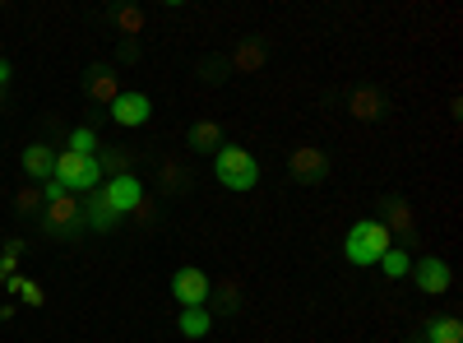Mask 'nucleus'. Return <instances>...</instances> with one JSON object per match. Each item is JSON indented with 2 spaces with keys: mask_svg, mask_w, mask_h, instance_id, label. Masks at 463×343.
Returning <instances> with one entry per match:
<instances>
[{
  "mask_svg": "<svg viewBox=\"0 0 463 343\" xmlns=\"http://www.w3.org/2000/svg\"><path fill=\"white\" fill-rule=\"evenodd\" d=\"M148 117H153V102L144 93H121L111 102V121L116 126H144Z\"/></svg>",
  "mask_w": 463,
  "mask_h": 343,
  "instance_id": "6e6552de",
  "label": "nucleus"
},
{
  "mask_svg": "<svg viewBox=\"0 0 463 343\" xmlns=\"http://www.w3.org/2000/svg\"><path fill=\"white\" fill-rule=\"evenodd\" d=\"M237 292H241V288L232 283V279H227V283H218V297H222V311H237V307H241V297H237Z\"/></svg>",
  "mask_w": 463,
  "mask_h": 343,
  "instance_id": "b1692460",
  "label": "nucleus"
},
{
  "mask_svg": "<svg viewBox=\"0 0 463 343\" xmlns=\"http://www.w3.org/2000/svg\"><path fill=\"white\" fill-rule=\"evenodd\" d=\"M412 279H417V288L427 297H440V292H449L454 270H449V260H440V255H421V260H412Z\"/></svg>",
  "mask_w": 463,
  "mask_h": 343,
  "instance_id": "39448f33",
  "label": "nucleus"
},
{
  "mask_svg": "<svg viewBox=\"0 0 463 343\" xmlns=\"http://www.w3.org/2000/svg\"><path fill=\"white\" fill-rule=\"evenodd\" d=\"M172 297L181 301V311L185 307H204V301L213 297V283H209V274L200 270V264H181V270L172 274Z\"/></svg>",
  "mask_w": 463,
  "mask_h": 343,
  "instance_id": "20e7f679",
  "label": "nucleus"
},
{
  "mask_svg": "<svg viewBox=\"0 0 463 343\" xmlns=\"http://www.w3.org/2000/svg\"><path fill=\"white\" fill-rule=\"evenodd\" d=\"M421 343H463V325L458 316H436L421 325Z\"/></svg>",
  "mask_w": 463,
  "mask_h": 343,
  "instance_id": "4468645a",
  "label": "nucleus"
},
{
  "mask_svg": "<svg viewBox=\"0 0 463 343\" xmlns=\"http://www.w3.org/2000/svg\"><path fill=\"white\" fill-rule=\"evenodd\" d=\"M5 80H10V65H5V61H0V84H5Z\"/></svg>",
  "mask_w": 463,
  "mask_h": 343,
  "instance_id": "a878e982",
  "label": "nucleus"
},
{
  "mask_svg": "<svg viewBox=\"0 0 463 343\" xmlns=\"http://www.w3.org/2000/svg\"><path fill=\"white\" fill-rule=\"evenodd\" d=\"M102 200L116 209V218H121V214H130V209H139L144 205V181L139 176H111L107 186H102Z\"/></svg>",
  "mask_w": 463,
  "mask_h": 343,
  "instance_id": "423d86ee",
  "label": "nucleus"
},
{
  "mask_svg": "<svg viewBox=\"0 0 463 343\" xmlns=\"http://www.w3.org/2000/svg\"><path fill=\"white\" fill-rule=\"evenodd\" d=\"M116 24H121V33H126V37H139V33H144V14H139V10H130V5H126V10H116Z\"/></svg>",
  "mask_w": 463,
  "mask_h": 343,
  "instance_id": "4be33fe9",
  "label": "nucleus"
},
{
  "mask_svg": "<svg viewBox=\"0 0 463 343\" xmlns=\"http://www.w3.org/2000/svg\"><path fill=\"white\" fill-rule=\"evenodd\" d=\"M52 181L65 190H98L102 186V163H98V154L89 158V154H74V148H65V154H56V172H52Z\"/></svg>",
  "mask_w": 463,
  "mask_h": 343,
  "instance_id": "7ed1b4c3",
  "label": "nucleus"
},
{
  "mask_svg": "<svg viewBox=\"0 0 463 343\" xmlns=\"http://www.w3.org/2000/svg\"><path fill=\"white\" fill-rule=\"evenodd\" d=\"M384 227H390V237L399 233V237H412L417 233V223H412V205L408 200H384V218H380Z\"/></svg>",
  "mask_w": 463,
  "mask_h": 343,
  "instance_id": "ddd939ff",
  "label": "nucleus"
},
{
  "mask_svg": "<svg viewBox=\"0 0 463 343\" xmlns=\"http://www.w3.org/2000/svg\"><path fill=\"white\" fill-rule=\"evenodd\" d=\"M70 148H74V154H89V158H93V148H98V135H93L89 126H80V130L70 135Z\"/></svg>",
  "mask_w": 463,
  "mask_h": 343,
  "instance_id": "5701e85b",
  "label": "nucleus"
},
{
  "mask_svg": "<svg viewBox=\"0 0 463 343\" xmlns=\"http://www.w3.org/2000/svg\"><path fill=\"white\" fill-rule=\"evenodd\" d=\"M227 139H222V126L218 121H195L190 126V148H195V154H218Z\"/></svg>",
  "mask_w": 463,
  "mask_h": 343,
  "instance_id": "2eb2a0df",
  "label": "nucleus"
},
{
  "mask_svg": "<svg viewBox=\"0 0 463 343\" xmlns=\"http://www.w3.org/2000/svg\"><path fill=\"white\" fill-rule=\"evenodd\" d=\"M80 218H89V227H98V233H111V227H116V209L102 200V186H98V190H89V200H84Z\"/></svg>",
  "mask_w": 463,
  "mask_h": 343,
  "instance_id": "9b49d317",
  "label": "nucleus"
},
{
  "mask_svg": "<svg viewBox=\"0 0 463 343\" xmlns=\"http://www.w3.org/2000/svg\"><path fill=\"white\" fill-rule=\"evenodd\" d=\"M19 214H33V209H47V195H43V186H24L19 195H14Z\"/></svg>",
  "mask_w": 463,
  "mask_h": 343,
  "instance_id": "412c9836",
  "label": "nucleus"
},
{
  "mask_svg": "<svg viewBox=\"0 0 463 343\" xmlns=\"http://www.w3.org/2000/svg\"><path fill=\"white\" fill-rule=\"evenodd\" d=\"M89 98L111 107L116 98H121V80H116V74H111L107 65H93V70H89Z\"/></svg>",
  "mask_w": 463,
  "mask_h": 343,
  "instance_id": "f8f14e48",
  "label": "nucleus"
},
{
  "mask_svg": "<svg viewBox=\"0 0 463 343\" xmlns=\"http://www.w3.org/2000/svg\"><path fill=\"white\" fill-rule=\"evenodd\" d=\"M380 107H384V102H380L375 89H357V93H353V117H357V121H380Z\"/></svg>",
  "mask_w": 463,
  "mask_h": 343,
  "instance_id": "a211bd4d",
  "label": "nucleus"
},
{
  "mask_svg": "<svg viewBox=\"0 0 463 343\" xmlns=\"http://www.w3.org/2000/svg\"><path fill=\"white\" fill-rule=\"evenodd\" d=\"M19 163H24V172H28L33 181H43V186H47V181H52V172H56V154H52L47 144H28Z\"/></svg>",
  "mask_w": 463,
  "mask_h": 343,
  "instance_id": "1a4fd4ad",
  "label": "nucleus"
},
{
  "mask_svg": "<svg viewBox=\"0 0 463 343\" xmlns=\"http://www.w3.org/2000/svg\"><path fill=\"white\" fill-rule=\"evenodd\" d=\"M213 172H218V186L237 190V195L260 181V163L250 158V148H241V144H222L213 154Z\"/></svg>",
  "mask_w": 463,
  "mask_h": 343,
  "instance_id": "f03ea898",
  "label": "nucleus"
},
{
  "mask_svg": "<svg viewBox=\"0 0 463 343\" xmlns=\"http://www.w3.org/2000/svg\"><path fill=\"white\" fill-rule=\"evenodd\" d=\"M394 246V237H390V227H384L380 218H362V223H353V233H347V242H343V255L357 264V270H366V264H380V255Z\"/></svg>",
  "mask_w": 463,
  "mask_h": 343,
  "instance_id": "f257e3e1",
  "label": "nucleus"
},
{
  "mask_svg": "<svg viewBox=\"0 0 463 343\" xmlns=\"http://www.w3.org/2000/svg\"><path fill=\"white\" fill-rule=\"evenodd\" d=\"M264 61H269L264 43H241L237 52H232V70L237 74H255V70H264Z\"/></svg>",
  "mask_w": 463,
  "mask_h": 343,
  "instance_id": "dca6fc26",
  "label": "nucleus"
},
{
  "mask_svg": "<svg viewBox=\"0 0 463 343\" xmlns=\"http://www.w3.org/2000/svg\"><path fill=\"white\" fill-rule=\"evenodd\" d=\"M5 288L10 292H19V301H24V307H43V283H33V279H5Z\"/></svg>",
  "mask_w": 463,
  "mask_h": 343,
  "instance_id": "aec40b11",
  "label": "nucleus"
},
{
  "mask_svg": "<svg viewBox=\"0 0 463 343\" xmlns=\"http://www.w3.org/2000/svg\"><path fill=\"white\" fill-rule=\"evenodd\" d=\"M288 167H292V176L297 181H325V172H329V154L325 148H316V144H297L292 148V158H288Z\"/></svg>",
  "mask_w": 463,
  "mask_h": 343,
  "instance_id": "0eeeda50",
  "label": "nucleus"
},
{
  "mask_svg": "<svg viewBox=\"0 0 463 343\" xmlns=\"http://www.w3.org/2000/svg\"><path fill=\"white\" fill-rule=\"evenodd\" d=\"M14 255H19V242H10V246H5V255H0V283L10 279V270H14Z\"/></svg>",
  "mask_w": 463,
  "mask_h": 343,
  "instance_id": "393cba45",
  "label": "nucleus"
},
{
  "mask_svg": "<svg viewBox=\"0 0 463 343\" xmlns=\"http://www.w3.org/2000/svg\"><path fill=\"white\" fill-rule=\"evenodd\" d=\"M380 270L390 274V279H403V274H412V255L403 246H390V251L380 255Z\"/></svg>",
  "mask_w": 463,
  "mask_h": 343,
  "instance_id": "6ab92c4d",
  "label": "nucleus"
},
{
  "mask_svg": "<svg viewBox=\"0 0 463 343\" xmlns=\"http://www.w3.org/2000/svg\"><path fill=\"white\" fill-rule=\"evenodd\" d=\"M176 329H181L185 338H204V334L213 329L209 307H185V311H181V320H176Z\"/></svg>",
  "mask_w": 463,
  "mask_h": 343,
  "instance_id": "f3484780",
  "label": "nucleus"
},
{
  "mask_svg": "<svg viewBox=\"0 0 463 343\" xmlns=\"http://www.w3.org/2000/svg\"><path fill=\"white\" fill-rule=\"evenodd\" d=\"M80 223V205H74L70 195H56V200H47V233H70V227Z\"/></svg>",
  "mask_w": 463,
  "mask_h": 343,
  "instance_id": "9d476101",
  "label": "nucleus"
},
{
  "mask_svg": "<svg viewBox=\"0 0 463 343\" xmlns=\"http://www.w3.org/2000/svg\"><path fill=\"white\" fill-rule=\"evenodd\" d=\"M412 343H421V338H412Z\"/></svg>",
  "mask_w": 463,
  "mask_h": 343,
  "instance_id": "bb28decb",
  "label": "nucleus"
}]
</instances>
